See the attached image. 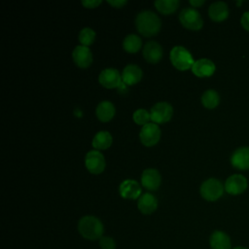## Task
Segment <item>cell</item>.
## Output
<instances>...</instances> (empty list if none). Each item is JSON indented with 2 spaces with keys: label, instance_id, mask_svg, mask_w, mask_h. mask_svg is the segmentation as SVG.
I'll use <instances>...</instances> for the list:
<instances>
[{
  "label": "cell",
  "instance_id": "4316f807",
  "mask_svg": "<svg viewBox=\"0 0 249 249\" xmlns=\"http://www.w3.org/2000/svg\"><path fill=\"white\" fill-rule=\"evenodd\" d=\"M132 119L137 124H141L143 126L144 124L149 123V120L151 119V115H150V112H148L146 109L139 108L133 112Z\"/></svg>",
  "mask_w": 249,
  "mask_h": 249
},
{
  "label": "cell",
  "instance_id": "d6986e66",
  "mask_svg": "<svg viewBox=\"0 0 249 249\" xmlns=\"http://www.w3.org/2000/svg\"><path fill=\"white\" fill-rule=\"evenodd\" d=\"M209 17L215 21H221L228 18L229 8L224 1H215L208 8Z\"/></svg>",
  "mask_w": 249,
  "mask_h": 249
},
{
  "label": "cell",
  "instance_id": "8992f818",
  "mask_svg": "<svg viewBox=\"0 0 249 249\" xmlns=\"http://www.w3.org/2000/svg\"><path fill=\"white\" fill-rule=\"evenodd\" d=\"M173 114V108L171 104L166 101H160L154 104L151 108L150 115L151 120L155 124H161L169 121Z\"/></svg>",
  "mask_w": 249,
  "mask_h": 249
},
{
  "label": "cell",
  "instance_id": "5b68a950",
  "mask_svg": "<svg viewBox=\"0 0 249 249\" xmlns=\"http://www.w3.org/2000/svg\"><path fill=\"white\" fill-rule=\"evenodd\" d=\"M179 20L185 27L192 30H198L203 25V20L199 12L192 7H187L181 10L179 13Z\"/></svg>",
  "mask_w": 249,
  "mask_h": 249
},
{
  "label": "cell",
  "instance_id": "9c48e42d",
  "mask_svg": "<svg viewBox=\"0 0 249 249\" xmlns=\"http://www.w3.org/2000/svg\"><path fill=\"white\" fill-rule=\"evenodd\" d=\"M139 137L145 146H153L160 140V129L157 124L148 123L142 126Z\"/></svg>",
  "mask_w": 249,
  "mask_h": 249
},
{
  "label": "cell",
  "instance_id": "83f0119b",
  "mask_svg": "<svg viewBox=\"0 0 249 249\" xmlns=\"http://www.w3.org/2000/svg\"><path fill=\"white\" fill-rule=\"evenodd\" d=\"M100 249H116V242L111 236H102L99 239Z\"/></svg>",
  "mask_w": 249,
  "mask_h": 249
},
{
  "label": "cell",
  "instance_id": "7402d4cb",
  "mask_svg": "<svg viewBox=\"0 0 249 249\" xmlns=\"http://www.w3.org/2000/svg\"><path fill=\"white\" fill-rule=\"evenodd\" d=\"M112 135L107 130H99L96 132L92 138L91 144L95 150H105L109 148L112 144Z\"/></svg>",
  "mask_w": 249,
  "mask_h": 249
},
{
  "label": "cell",
  "instance_id": "9a60e30c",
  "mask_svg": "<svg viewBox=\"0 0 249 249\" xmlns=\"http://www.w3.org/2000/svg\"><path fill=\"white\" fill-rule=\"evenodd\" d=\"M142 69L133 63H129L125 65L122 72V81L127 86L134 85L138 83L142 78Z\"/></svg>",
  "mask_w": 249,
  "mask_h": 249
},
{
  "label": "cell",
  "instance_id": "5bb4252c",
  "mask_svg": "<svg viewBox=\"0 0 249 249\" xmlns=\"http://www.w3.org/2000/svg\"><path fill=\"white\" fill-rule=\"evenodd\" d=\"M215 64L211 59L199 58L195 60L191 69L197 77H208L215 72Z\"/></svg>",
  "mask_w": 249,
  "mask_h": 249
},
{
  "label": "cell",
  "instance_id": "44dd1931",
  "mask_svg": "<svg viewBox=\"0 0 249 249\" xmlns=\"http://www.w3.org/2000/svg\"><path fill=\"white\" fill-rule=\"evenodd\" d=\"M116 109L114 104L109 100L100 101L95 109V113L97 118L102 122L110 121L115 115Z\"/></svg>",
  "mask_w": 249,
  "mask_h": 249
},
{
  "label": "cell",
  "instance_id": "52a82bcc",
  "mask_svg": "<svg viewBox=\"0 0 249 249\" xmlns=\"http://www.w3.org/2000/svg\"><path fill=\"white\" fill-rule=\"evenodd\" d=\"M85 165L90 173H101L105 168L104 156L98 150H90L86 154Z\"/></svg>",
  "mask_w": 249,
  "mask_h": 249
},
{
  "label": "cell",
  "instance_id": "d6a6232c",
  "mask_svg": "<svg viewBox=\"0 0 249 249\" xmlns=\"http://www.w3.org/2000/svg\"><path fill=\"white\" fill-rule=\"evenodd\" d=\"M233 249H248V248L242 247V246H238V247H235V248H233Z\"/></svg>",
  "mask_w": 249,
  "mask_h": 249
},
{
  "label": "cell",
  "instance_id": "4fadbf2b",
  "mask_svg": "<svg viewBox=\"0 0 249 249\" xmlns=\"http://www.w3.org/2000/svg\"><path fill=\"white\" fill-rule=\"evenodd\" d=\"M160 181L161 176L156 168H146L141 174V184L147 190H157L160 185Z\"/></svg>",
  "mask_w": 249,
  "mask_h": 249
},
{
  "label": "cell",
  "instance_id": "7a4b0ae2",
  "mask_svg": "<svg viewBox=\"0 0 249 249\" xmlns=\"http://www.w3.org/2000/svg\"><path fill=\"white\" fill-rule=\"evenodd\" d=\"M78 231L80 234L89 240H99L103 236L104 227L102 222L95 216L87 215L78 222Z\"/></svg>",
  "mask_w": 249,
  "mask_h": 249
},
{
  "label": "cell",
  "instance_id": "ba28073f",
  "mask_svg": "<svg viewBox=\"0 0 249 249\" xmlns=\"http://www.w3.org/2000/svg\"><path fill=\"white\" fill-rule=\"evenodd\" d=\"M98 81L103 87L108 89L117 88L123 83L122 74L118 69L113 67H107L101 70L98 75Z\"/></svg>",
  "mask_w": 249,
  "mask_h": 249
},
{
  "label": "cell",
  "instance_id": "cb8c5ba5",
  "mask_svg": "<svg viewBox=\"0 0 249 249\" xmlns=\"http://www.w3.org/2000/svg\"><path fill=\"white\" fill-rule=\"evenodd\" d=\"M220 102L219 93L214 89H207L201 95V103L208 109L215 108Z\"/></svg>",
  "mask_w": 249,
  "mask_h": 249
},
{
  "label": "cell",
  "instance_id": "d4e9b609",
  "mask_svg": "<svg viewBox=\"0 0 249 249\" xmlns=\"http://www.w3.org/2000/svg\"><path fill=\"white\" fill-rule=\"evenodd\" d=\"M180 2L178 0H156L154 5L162 14H171L177 10Z\"/></svg>",
  "mask_w": 249,
  "mask_h": 249
},
{
  "label": "cell",
  "instance_id": "f1b7e54d",
  "mask_svg": "<svg viewBox=\"0 0 249 249\" xmlns=\"http://www.w3.org/2000/svg\"><path fill=\"white\" fill-rule=\"evenodd\" d=\"M100 3H101V0H83L82 1V4L86 8H89V9L97 7Z\"/></svg>",
  "mask_w": 249,
  "mask_h": 249
},
{
  "label": "cell",
  "instance_id": "ac0fdd59",
  "mask_svg": "<svg viewBox=\"0 0 249 249\" xmlns=\"http://www.w3.org/2000/svg\"><path fill=\"white\" fill-rule=\"evenodd\" d=\"M137 207L143 214H151L158 207V199L154 195L145 193L139 196L137 200Z\"/></svg>",
  "mask_w": 249,
  "mask_h": 249
},
{
  "label": "cell",
  "instance_id": "277c9868",
  "mask_svg": "<svg viewBox=\"0 0 249 249\" xmlns=\"http://www.w3.org/2000/svg\"><path fill=\"white\" fill-rule=\"evenodd\" d=\"M224 189L225 187L220 180L216 178H208L201 183L199 192L204 199L214 201L222 196Z\"/></svg>",
  "mask_w": 249,
  "mask_h": 249
},
{
  "label": "cell",
  "instance_id": "30bf717a",
  "mask_svg": "<svg viewBox=\"0 0 249 249\" xmlns=\"http://www.w3.org/2000/svg\"><path fill=\"white\" fill-rule=\"evenodd\" d=\"M247 180L241 174H232L225 182V190L230 195H240L247 189Z\"/></svg>",
  "mask_w": 249,
  "mask_h": 249
},
{
  "label": "cell",
  "instance_id": "2e32d148",
  "mask_svg": "<svg viewBox=\"0 0 249 249\" xmlns=\"http://www.w3.org/2000/svg\"><path fill=\"white\" fill-rule=\"evenodd\" d=\"M143 55L148 62L157 63L162 56V48L157 41L150 40L143 47Z\"/></svg>",
  "mask_w": 249,
  "mask_h": 249
},
{
  "label": "cell",
  "instance_id": "f546056e",
  "mask_svg": "<svg viewBox=\"0 0 249 249\" xmlns=\"http://www.w3.org/2000/svg\"><path fill=\"white\" fill-rule=\"evenodd\" d=\"M241 24L247 31H249V11L243 13L241 17Z\"/></svg>",
  "mask_w": 249,
  "mask_h": 249
},
{
  "label": "cell",
  "instance_id": "3957f363",
  "mask_svg": "<svg viewBox=\"0 0 249 249\" xmlns=\"http://www.w3.org/2000/svg\"><path fill=\"white\" fill-rule=\"evenodd\" d=\"M171 63L179 70H187L192 68L195 60L191 53L183 46H174L169 53Z\"/></svg>",
  "mask_w": 249,
  "mask_h": 249
},
{
  "label": "cell",
  "instance_id": "1f68e13d",
  "mask_svg": "<svg viewBox=\"0 0 249 249\" xmlns=\"http://www.w3.org/2000/svg\"><path fill=\"white\" fill-rule=\"evenodd\" d=\"M204 3V0H190V4L194 7H199Z\"/></svg>",
  "mask_w": 249,
  "mask_h": 249
},
{
  "label": "cell",
  "instance_id": "4dcf8cb0",
  "mask_svg": "<svg viewBox=\"0 0 249 249\" xmlns=\"http://www.w3.org/2000/svg\"><path fill=\"white\" fill-rule=\"evenodd\" d=\"M107 3L115 8H122L127 3L126 0H107Z\"/></svg>",
  "mask_w": 249,
  "mask_h": 249
},
{
  "label": "cell",
  "instance_id": "6da1fadb",
  "mask_svg": "<svg viewBox=\"0 0 249 249\" xmlns=\"http://www.w3.org/2000/svg\"><path fill=\"white\" fill-rule=\"evenodd\" d=\"M135 26L144 36H153L157 34L161 26L159 16L150 10H143L136 15Z\"/></svg>",
  "mask_w": 249,
  "mask_h": 249
},
{
  "label": "cell",
  "instance_id": "e0dca14e",
  "mask_svg": "<svg viewBox=\"0 0 249 249\" xmlns=\"http://www.w3.org/2000/svg\"><path fill=\"white\" fill-rule=\"evenodd\" d=\"M231 162L238 169H249V147L237 148L231 157Z\"/></svg>",
  "mask_w": 249,
  "mask_h": 249
},
{
  "label": "cell",
  "instance_id": "603a6c76",
  "mask_svg": "<svg viewBox=\"0 0 249 249\" xmlns=\"http://www.w3.org/2000/svg\"><path fill=\"white\" fill-rule=\"evenodd\" d=\"M142 45L141 38L134 33L127 34L123 40V48L128 53H136Z\"/></svg>",
  "mask_w": 249,
  "mask_h": 249
},
{
  "label": "cell",
  "instance_id": "7c38bea8",
  "mask_svg": "<svg viewBox=\"0 0 249 249\" xmlns=\"http://www.w3.org/2000/svg\"><path fill=\"white\" fill-rule=\"evenodd\" d=\"M119 192L124 198L135 199L139 198L141 195V187L137 181L133 179H126L120 184Z\"/></svg>",
  "mask_w": 249,
  "mask_h": 249
},
{
  "label": "cell",
  "instance_id": "ffe728a7",
  "mask_svg": "<svg viewBox=\"0 0 249 249\" xmlns=\"http://www.w3.org/2000/svg\"><path fill=\"white\" fill-rule=\"evenodd\" d=\"M209 243L212 249H231V246L230 236L222 231H215L210 236Z\"/></svg>",
  "mask_w": 249,
  "mask_h": 249
},
{
  "label": "cell",
  "instance_id": "8fae6325",
  "mask_svg": "<svg viewBox=\"0 0 249 249\" xmlns=\"http://www.w3.org/2000/svg\"><path fill=\"white\" fill-rule=\"evenodd\" d=\"M72 58L76 65L82 68H86L92 62V53L89 47L78 45L72 52Z\"/></svg>",
  "mask_w": 249,
  "mask_h": 249
},
{
  "label": "cell",
  "instance_id": "484cf974",
  "mask_svg": "<svg viewBox=\"0 0 249 249\" xmlns=\"http://www.w3.org/2000/svg\"><path fill=\"white\" fill-rule=\"evenodd\" d=\"M78 38H79V41L82 43V45L88 47L93 43L95 39V31L92 28L88 26L83 27L79 32Z\"/></svg>",
  "mask_w": 249,
  "mask_h": 249
}]
</instances>
